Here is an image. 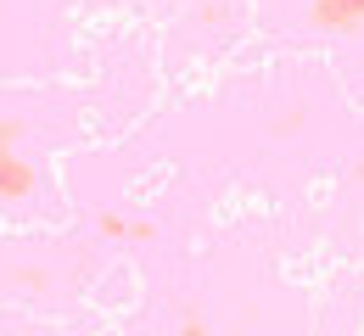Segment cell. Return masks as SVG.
Segmentation results:
<instances>
[{"label": "cell", "instance_id": "7a4b0ae2", "mask_svg": "<svg viewBox=\"0 0 364 336\" xmlns=\"http://www.w3.org/2000/svg\"><path fill=\"white\" fill-rule=\"evenodd\" d=\"M309 23L325 34H353L364 23V0H309Z\"/></svg>", "mask_w": 364, "mask_h": 336}, {"label": "cell", "instance_id": "5b68a950", "mask_svg": "<svg viewBox=\"0 0 364 336\" xmlns=\"http://www.w3.org/2000/svg\"><path fill=\"white\" fill-rule=\"evenodd\" d=\"M297 129H303V112H286V118H280V129H274V135H297Z\"/></svg>", "mask_w": 364, "mask_h": 336}, {"label": "cell", "instance_id": "8992f818", "mask_svg": "<svg viewBox=\"0 0 364 336\" xmlns=\"http://www.w3.org/2000/svg\"><path fill=\"white\" fill-rule=\"evenodd\" d=\"M353 180H364V163H359V168H353Z\"/></svg>", "mask_w": 364, "mask_h": 336}, {"label": "cell", "instance_id": "6da1fadb", "mask_svg": "<svg viewBox=\"0 0 364 336\" xmlns=\"http://www.w3.org/2000/svg\"><path fill=\"white\" fill-rule=\"evenodd\" d=\"M17 141H23V124L17 118H0V202L40 196V168H34V157L17 151Z\"/></svg>", "mask_w": 364, "mask_h": 336}, {"label": "cell", "instance_id": "3957f363", "mask_svg": "<svg viewBox=\"0 0 364 336\" xmlns=\"http://www.w3.org/2000/svg\"><path fill=\"white\" fill-rule=\"evenodd\" d=\"M95 230H101L107 241H135V246L157 236V224H146V219H129V213H118V207H107V213L95 219Z\"/></svg>", "mask_w": 364, "mask_h": 336}, {"label": "cell", "instance_id": "277c9868", "mask_svg": "<svg viewBox=\"0 0 364 336\" xmlns=\"http://www.w3.org/2000/svg\"><path fill=\"white\" fill-rule=\"evenodd\" d=\"M174 336H213V331H208V320H202V314L191 308V314H185V325H180Z\"/></svg>", "mask_w": 364, "mask_h": 336}]
</instances>
